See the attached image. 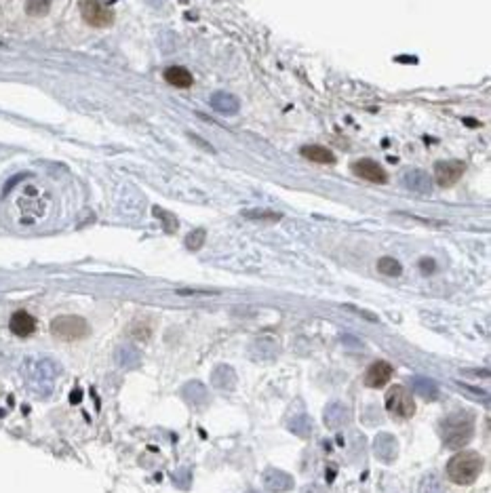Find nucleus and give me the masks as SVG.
Listing matches in <instances>:
<instances>
[{
	"label": "nucleus",
	"instance_id": "10",
	"mask_svg": "<svg viewBox=\"0 0 491 493\" xmlns=\"http://www.w3.org/2000/svg\"><path fill=\"white\" fill-rule=\"evenodd\" d=\"M11 331L17 335V337H28L36 331V318L26 312V310H19L11 316V323H9Z\"/></svg>",
	"mask_w": 491,
	"mask_h": 493
},
{
	"label": "nucleus",
	"instance_id": "16",
	"mask_svg": "<svg viewBox=\"0 0 491 493\" xmlns=\"http://www.w3.org/2000/svg\"><path fill=\"white\" fill-rule=\"evenodd\" d=\"M405 184L415 192H430V179L424 171H409L405 175Z\"/></svg>",
	"mask_w": 491,
	"mask_h": 493
},
{
	"label": "nucleus",
	"instance_id": "12",
	"mask_svg": "<svg viewBox=\"0 0 491 493\" xmlns=\"http://www.w3.org/2000/svg\"><path fill=\"white\" fill-rule=\"evenodd\" d=\"M264 480H266V487H268L270 491H276V493H278V491H287V489L293 487L291 476L285 474V472H278V470H268L266 476H264Z\"/></svg>",
	"mask_w": 491,
	"mask_h": 493
},
{
	"label": "nucleus",
	"instance_id": "4",
	"mask_svg": "<svg viewBox=\"0 0 491 493\" xmlns=\"http://www.w3.org/2000/svg\"><path fill=\"white\" fill-rule=\"evenodd\" d=\"M386 409L396 419H409L415 413V401L405 386H392L386 392Z\"/></svg>",
	"mask_w": 491,
	"mask_h": 493
},
{
	"label": "nucleus",
	"instance_id": "17",
	"mask_svg": "<svg viewBox=\"0 0 491 493\" xmlns=\"http://www.w3.org/2000/svg\"><path fill=\"white\" fill-rule=\"evenodd\" d=\"M346 407L341 405H331L327 411H325V421H327V426L329 428H339L344 424V419H346Z\"/></svg>",
	"mask_w": 491,
	"mask_h": 493
},
{
	"label": "nucleus",
	"instance_id": "5",
	"mask_svg": "<svg viewBox=\"0 0 491 493\" xmlns=\"http://www.w3.org/2000/svg\"><path fill=\"white\" fill-rule=\"evenodd\" d=\"M79 7L83 19L93 28H108L114 22V13L104 0H81Z\"/></svg>",
	"mask_w": 491,
	"mask_h": 493
},
{
	"label": "nucleus",
	"instance_id": "9",
	"mask_svg": "<svg viewBox=\"0 0 491 493\" xmlns=\"http://www.w3.org/2000/svg\"><path fill=\"white\" fill-rule=\"evenodd\" d=\"M392 375H394V369H392L390 363H386V361H376V363H371V365L367 367V371H365V375H363V382H365V386H369V388H382V386H386V384L390 382Z\"/></svg>",
	"mask_w": 491,
	"mask_h": 493
},
{
	"label": "nucleus",
	"instance_id": "18",
	"mask_svg": "<svg viewBox=\"0 0 491 493\" xmlns=\"http://www.w3.org/2000/svg\"><path fill=\"white\" fill-rule=\"evenodd\" d=\"M378 270H380V274H384V276H399V274L403 272V266H401L394 257H382V259L378 261Z\"/></svg>",
	"mask_w": 491,
	"mask_h": 493
},
{
	"label": "nucleus",
	"instance_id": "6",
	"mask_svg": "<svg viewBox=\"0 0 491 493\" xmlns=\"http://www.w3.org/2000/svg\"><path fill=\"white\" fill-rule=\"evenodd\" d=\"M55 373H57V365L51 361L28 363V369H26V378H28L30 386L36 388L38 392H47L51 388Z\"/></svg>",
	"mask_w": 491,
	"mask_h": 493
},
{
	"label": "nucleus",
	"instance_id": "20",
	"mask_svg": "<svg viewBox=\"0 0 491 493\" xmlns=\"http://www.w3.org/2000/svg\"><path fill=\"white\" fill-rule=\"evenodd\" d=\"M53 0H28L26 3V11L30 15H47V11L51 9Z\"/></svg>",
	"mask_w": 491,
	"mask_h": 493
},
{
	"label": "nucleus",
	"instance_id": "14",
	"mask_svg": "<svg viewBox=\"0 0 491 493\" xmlns=\"http://www.w3.org/2000/svg\"><path fill=\"white\" fill-rule=\"evenodd\" d=\"M413 392H417L419 396H424L426 401H435L439 396V388L433 380L428 378H413Z\"/></svg>",
	"mask_w": 491,
	"mask_h": 493
},
{
	"label": "nucleus",
	"instance_id": "1",
	"mask_svg": "<svg viewBox=\"0 0 491 493\" xmlns=\"http://www.w3.org/2000/svg\"><path fill=\"white\" fill-rule=\"evenodd\" d=\"M483 470V455L476 451H460L447 464V476L456 485H472Z\"/></svg>",
	"mask_w": 491,
	"mask_h": 493
},
{
	"label": "nucleus",
	"instance_id": "2",
	"mask_svg": "<svg viewBox=\"0 0 491 493\" xmlns=\"http://www.w3.org/2000/svg\"><path fill=\"white\" fill-rule=\"evenodd\" d=\"M474 435V419L470 413H456L443 421V441L449 449H462Z\"/></svg>",
	"mask_w": 491,
	"mask_h": 493
},
{
	"label": "nucleus",
	"instance_id": "19",
	"mask_svg": "<svg viewBox=\"0 0 491 493\" xmlns=\"http://www.w3.org/2000/svg\"><path fill=\"white\" fill-rule=\"evenodd\" d=\"M129 333H131V335H133L137 341H148V339H150V335H152V327H150V325H146V323H139V321H135V323L131 325Z\"/></svg>",
	"mask_w": 491,
	"mask_h": 493
},
{
	"label": "nucleus",
	"instance_id": "11",
	"mask_svg": "<svg viewBox=\"0 0 491 493\" xmlns=\"http://www.w3.org/2000/svg\"><path fill=\"white\" fill-rule=\"evenodd\" d=\"M165 81H167L169 85L177 87V89H188V87H192V83H194L192 74L188 72L186 67H182V65H171V67H167V70H165Z\"/></svg>",
	"mask_w": 491,
	"mask_h": 493
},
{
	"label": "nucleus",
	"instance_id": "22",
	"mask_svg": "<svg viewBox=\"0 0 491 493\" xmlns=\"http://www.w3.org/2000/svg\"><path fill=\"white\" fill-rule=\"evenodd\" d=\"M247 218H253V220H272V222H278V220H280L278 213H247Z\"/></svg>",
	"mask_w": 491,
	"mask_h": 493
},
{
	"label": "nucleus",
	"instance_id": "21",
	"mask_svg": "<svg viewBox=\"0 0 491 493\" xmlns=\"http://www.w3.org/2000/svg\"><path fill=\"white\" fill-rule=\"evenodd\" d=\"M202 243H204V230H196V232H192V234L186 239V245H188V249H192V251L200 249Z\"/></svg>",
	"mask_w": 491,
	"mask_h": 493
},
{
	"label": "nucleus",
	"instance_id": "8",
	"mask_svg": "<svg viewBox=\"0 0 491 493\" xmlns=\"http://www.w3.org/2000/svg\"><path fill=\"white\" fill-rule=\"evenodd\" d=\"M353 173L365 181H371V184H386V179H388L384 167L371 159H361V161L353 163Z\"/></svg>",
	"mask_w": 491,
	"mask_h": 493
},
{
	"label": "nucleus",
	"instance_id": "15",
	"mask_svg": "<svg viewBox=\"0 0 491 493\" xmlns=\"http://www.w3.org/2000/svg\"><path fill=\"white\" fill-rule=\"evenodd\" d=\"M376 453L384 460V462H390L394 455H396V441L390 437V435H380L376 439Z\"/></svg>",
	"mask_w": 491,
	"mask_h": 493
},
{
	"label": "nucleus",
	"instance_id": "13",
	"mask_svg": "<svg viewBox=\"0 0 491 493\" xmlns=\"http://www.w3.org/2000/svg\"><path fill=\"white\" fill-rule=\"evenodd\" d=\"M302 156L312 163H319V165H333L335 163V154L325 146H306V148H302Z\"/></svg>",
	"mask_w": 491,
	"mask_h": 493
},
{
	"label": "nucleus",
	"instance_id": "3",
	"mask_svg": "<svg viewBox=\"0 0 491 493\" xmlns=\"http://www.w3.org/2000/svg\"><path fill=\"white\" fill-rule=\"evenodd\" d=\"M51 333L61 341H77L89 335V325L81 316H57L51 323Z\"/></svg>",
	"mask_w": 491,
	"mask_h": 493
},
{
	"label": "nucleus",
	"instance_id": "7",
	"mask_svg": "<svg viewBox=\"0 0 491 493\" xmlns=\"http://www.w3.org/2000/svg\"><path fill=\"white\" fill-rule=\"evenodd\" d=\"M464 175V163L462 161H441L435 165V179L439 186L449 188L460 181Z\"/></svg>",
	"mask_w": 491,
	"mask_h": 493
},
{
	"label": "nucleus",
	"instance_id": "23",
	"mask_svg": "<svg viewBox=\"0 0 491 493\" xmlns=\"http://www.w3.org/2000/svg\"><path fill=\"white\" fill-rule=\"evenodd\" d=\"M422 270H424V272H433V270H435V261H433V259H428V261L422 259Z\"/></svg>",
	"mask_w": 491,
	"mask_h": 493
}]
</instances>
